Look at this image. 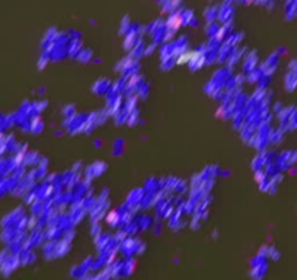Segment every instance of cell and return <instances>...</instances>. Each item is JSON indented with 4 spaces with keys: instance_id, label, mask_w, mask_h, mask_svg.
Returning a JSON list of instances; mask_svg holds the SVG:
<instances>
[{
    "instance_id": "obj_1",
    "label": "cell",
    "mask_w": 297,
    "mask_h": 280,
    "mask_svg": "<svg viewBox=\"0 0 297 280\" xmlns=\"http://www.w3.org/2000/svg\"><path fill=\"white\" fill-rule=\"evenodd\" d=\"M15 269V264H13V259H12V255L8 257L6 255V252L5 254H2L0 255V271L2 273H5V274H9L10 271Z\"/></svg>"
}]
</instances>
